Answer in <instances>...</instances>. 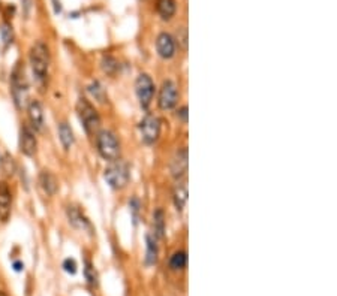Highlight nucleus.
Instances as JSON below:
<instances>
[{"label":"nucleus","mask_w":337,"mask_h":296,"mask_svg":"<svg viewBox=\"0 0 337 296\" xmlns=\"http://www.w3.org/2000/svg\"><path fill=\"white\" fill-rule=\"evenodd\" d=\"M29 60L30 66L33 70V75L38 81H45L48 75V68H49V52L48 48L44 42H36L29 52Z\"/></svg>","instance_id":"nucleus-1"},{"label":"nucleus","mask_w":337,"mask_h":296,"mask_svg":"<svg viewBox=\"0 0 337 296\" xmlns=\"http://www.w3.org/2000/svg\"><path fill=\"white\" fill-rule=\"evenodd\" d=\"M96 147L99 154L108 160V161H114L119 160L120 157V144L116 138V135L110 130H102L97 133L96 137Z\"/></svg>","instance_id":"nucleus-2"},{"label":"nucleus","mask_w":337,"mask_h":296,"mask_svg":"<svg viewBox=\"0 0 337 296\" xmlns=\"http://www.w3.org/2000/svg\"><path fill=\"white\" fill-rule=\"evenodd\" d=\"M76 114H78V118L84 127V130L92 135L95 133L99 126H100V117L97 114V111L95 110V106L87 100V99H80L76 102Z\"/></svg>","instance_id":"nucleus-3"},{"label":"nucleus","mask_w":337,"mask_h":296,"mask_svg":"<svg viewBox=\"0 0 337 296\" xmlns=\"http://www.w3.org/2000/svg\"><path fill=\"white\" fill-rule=\"evenodd\" d=\"M131 172L129 166L121 160H114L110 163V166L105 169V180L113 188H123L129 182Z\"/></svg>","instance_id":"nucleus-4"},{"label":"nucleus","mask_w":337,"mask_h":296,"mask_svg":"<svg viewBox=\"0 0 337 296\" xmlns=\"http://www.w3.org/2000/svg\"><path fill=\"white\" fill-rule=\"evenodd\" d=\"M135 91H137V97L140 100V105L143 108H148V105L151 103L153 96H154V83L147 73H141L137 78Z\"/></svg>","instance_id":"nucleus-5"},{"label":"nucleus","mask_w":337,"mask_h":296,"mask_svg":"<svg viewBox=\"0 0 337 296\" xmlns=\"http://www.w3.org/2000/svg\"><path fill=\"white\" fill-rule=\"evenodd\" d=\"M140 133L145 144H154L161 133V121L154 115H145L140 123Z\"/></svg>","instance_id":"nucleus-6"},{"label":"nucleus","mask_w":337,"mask_h":296,"mask_svg":"<svg viewBox=\"0 0 337 296\" xmlns=\"http://www.w3.org/2000/svg\"><path fill=\"white\" fill-rule=\"evenodd\" d=\"M12 96L17 106H21L27 99V81H25L24 69L17 66L12 72Z\"/></svg>","instance_id":"nucleus-7"},{"label":"nucleus","mask_w":337,"mask_h":296,"mask_svg":"<svg viewBox=\"0 0 337 296\" xmlns=\"http://www.w3.org/2000/svg\"><path fill=\"white\" fill-rule=\"evenodd\" d=\"M177 100H178L177 86L169 79L164 81L161 91H159V100H158L159 106L162 108V110H171V108H174L177 105Z\"/></svg>","instance_id":"nucleus-8"},{"label":"nucleus","mask_w":337,"mask_h":296,"mask_svg":"<svg viewBox=\"0 0 337 296\" xmlns=\"http://www.w3.org/2000/svg\"><path fill=\"white\" fill-rule=\"evenodd\" d=\"M36 138H35V133L29 126H23L20 130V150L24 156H29L32 157L36 153Z\"/></svg>","instance_id":"nucleus-9"},{"label":"nucleus","mask_w":337,"mask_h":296,"mask_svg":"<svg viewBox=\"0 0 337 296\" xmlns=\"http://www.w3.org/2000/svg\"><path fill=\"white\" fill-rule=\"evenodd\" d=\"M38 184L41 187V190L47 196H54L59 190V181L54 174H51L49 171H42L38 177Z\"/></svg>","instance_id":"nucleus-10"},{"label":"nucleus","mask_w":337,"mask_h":296,"mask_svg":"<svg viewBox=\"0 0 337 296\" xmlns=\"http://www.w3.org/2000/svg\"><path fill=\"white\" fill-rule=\"evenodd\" d=\"M12 208V195L6 182L0 181V220L6 222L11 215Z\"/></svg>","instance_id":"nucleus-11"},{"label":"nucleus","mask_w":337,"mask_h":296,"mask_svg":"<svg viewBox=\"0 0 337 296\" xmlns=\"http://www.w3.org/2000/svg\"><path fill=\"white\" fill-rule=\"evenodd\" d=\"M156 51L162 59H171L175 54V42L171 35L161 33L156 39Z\"/></svg>","instance_id":"nucleus-12"},{"label":"nucleus","mask_w":337,"mask_h":296,"mask_svg":"<svg viewBox=\"0 0 337 296\" xmlns=\"http://www.w3.org/2000/svg\"><path fill=\"white\" fill-rule=\"evenodd\" d=\"M27 115H29V121L32 124V129H35L36 132H41L44 129V110H42V105L38 100L29 102Z\"/></svg>","instance_id":"nucleus-13"},{"label":"nucleus","mask_w":337,"mask_h":296,"mask_svg":"<svg viewBox=\"0 0 337 296\" xmlns=\"http://www.w3.org/2000/svg\"><path fill=\"white\" fill-rule=\"evenodd\" d=\"M171 172L175 178L185 177L188 172V148L183 147L180 151H177L172 163H171Z\"/></svg>","instance_id":"nucleus-14"},{"label":"nucleus","mask_w":337,"mask_h":296,"mask_svg":"<svg viewBox=\"0 0 337 296\" xmlns=\"http://www.w3.org/2000/svg\"><path fill=\"white\" fill-rule=\"evenodd\" d=\"M68 219L69 223L76 229H81V230L90 229V223L87 217L76 206H68Z\"/></svg>","instance_id":"nucleus-15"},{"label":"nucleus","mask_w":337,"mask_h":296,"mask_svg":"<svg viewBox=\"0 0 337 296\" xmlns=\"http://www.w3.org/2000/svg\"><path fill=\"white\" fill-rule=\"evenodd\" d=\"M188 202V184L186 182H180L175 190H174V204L177 211H183L185 205Z\"/></svg>","instance_id":"nucleus-16"},{"label":"nucleus","mask_w":337,"mask_h":296,"mask_svg":"<svg viewBox=\"0 0 337 296\" xmlns=\"http://www.w3.org/2000/svg\"><path fill=\"white\" fill-rule=\"evenodd\" d=\"M175 9H177L175 0H158V12L164 20L172 18V15L175 14Z\"/></svg>","instance_id":"nucleus-17"},{"label":"nucleus","mask_w":337,"mask_h":296,"mask_svg":"<svg viewBox=\"0 0 337 296\" xmlns=\"http://www.w3.org/2000/svg\"><path fill=\"white\" fill-rule=\"evenodd\" d=\"M59 137H60V142H62L63 148L69 150L72 147L75 138H73V132L68 126V123H60V126H59Z\"/></svg>","instance_id":"nucleus-18"},{"label":"nucleus","mask_w":337,"mask_h":296,"mask_svg":"<svg viewBox=\"0 0 337 296\" xmlns=\"http://www.w3.org/2000/svg\"><path fill=\"white\" fill-rule=\"evenodd\" d=\"M186 265H188V254H186V251H183V250L175 251V253L171 256V259H169V266H171V269H174V271H180V269H185Z\"/></svg>","instance_id":"nucleus-19"},{"label":"nucleus","mask_w":337,"mask_h":296,"mask_svg":"<svg viewBox=\"0 0 337 296\" xmlns=\"http://www.w3.org/2000/svg\"><path fill=\"white\" fill-rule=\"evenodd\" d=\"M153 229H154V235L158 238H162L165 233V215L162 209H158L153 215Z\"/></svg>","instance_id":"nucleus-20"},{"label":"nucleus","mask_w":337,"mask_h":296,"mask_svg":"<svg viewBox=\"0 0 337 296\" xmlns=\"http://www.w3.org/2000/svg\"><path fill=\"white\" fill-rule=\"evenodd\" d=\"M158 260V246L156 241H154L150 235L147 236V256H145V262L147 265H153L156 263Z\"/></svg>","instance_id":"nucleus-21"},{"label":"nucleus","mask_w":337,"mask_h":296,"mask_svg":"<svg viewBox=\"0 0 337 296\" xmlns=\"http://www.w3.org/2000/svg\"><path fill=\"white\" fill-rule=\"evenodd\" d=\"M0 166H2V171L5 175H12L14 169H15V163H14V159L9 154H5L2 161H0Z\"/></svg>","instance_id":"nucleus-22"},{"label":"nucleus","mask_w":337,"mask_h":296,"mask_svg":"<svg viewBox=\"0 0 337 296\" xmlns=\"http://www.w3.org/2000/svg\"><path fill=\"white\" fill-rule=\"evenodd\" d=\"M0 36H2V41L9 45L12 44V39H14V32H12V27L9 23H3L2 27H0Z\"/></svg>","instance_id":"nucleus-23"},{"label":"nucleus","mask_w":337,"mask_h":296,"mask_svg":"<svg viewBox=\"0 0 337 296\" xmlns=\"http://www.w3.org/2000/svg\"><path fill=\"white\" fill-rule=\"evenodd\" d=\"M84 275H86V280L89 281V284H92V286H96V284H97V274H96V271H95L93 265H92L89 260L86 262Z\"/></svg>","instance_id":"nucleus-24"},{"label":"nucleus","mask_w":337,"mask_h":296,"mask_svg":"<svg viewBox=\"0 0 337 296\" xmlns=\"http://www.w3.org/2000/svg\"><path fill=\"white\" fill-rule=\"evenodd\" d=\"M90 91H92V94L99 100V102H105V97H102L100 96V93L103 94V90H102V87L99 86V83H93L92 86H90V89H89Z\"/></svg>","instance_id":"nucleus-25"},{"label":"nucleus","mask_w":337,"mask_h":296,"mask_svg":"<svg viewBox=\"0 0 337 296\" xmlns=\"http://www.w3.org/2000/svg\"><path fill=\"white\" fill-rule=\"evenodd\" d=\"M63 269L65 271L68 273V274H75L76 273V263H75V260L73 259H66L65 262H63Z\"/></svg>","instance_id":"nucleus-26"},{"label":"nucleus","mask_w":337,"mask_h":296,"mask_svg":"<svg viewBox=\"0 0 337 296\" xmlns=\"http://www.w3.org/2000/svg\"><path fill=\"white\" fill-rule=\"evenodd\" d=\"M177 117H180L181 120H183L185 123L188 121V106H183L181 108V110L178 111V114H177Z\"/></svg>","instance_id":"nucleus-27"},{"label":"nucleus","mask_w":337,"mask_h":296,"mask_svg":"<svg viewBox=\"0 0 337 296\" xmlns=\"http://www.w3.org/2000/svg\"><path fill=\"white\" fill-rule=\"evenodd\" d=\"M15 271H21V263H15Z\"/></svg>","instance_id":"nucleus-28"},{"label":"nucleus","mask_w":337,"mask_h":296,"mask_svg":"<svg viewBox=\"0 0 337 296\" xmlns=\"http://www.w3.org/2000/svg\"><path fill=\"white\" fill-rule=\"evenodd\" d=\"M0 296H8V295L5 292H0Z\"/></svg>","instance_id":"nucleus-29"}]
</instances>
